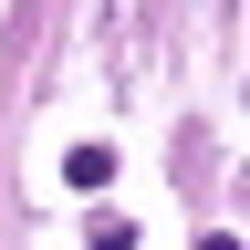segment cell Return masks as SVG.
Instances as JSON below:
<instances>
[{"instance_id": "6da1fadb", "label": "cell", "mask_w": 250, "mask_h": 250, "mask_svg": "<svg viewBox=\"0 0 250 250\" xmlns=\"http://www.w3.org/2000/svg\"><path fill=\"white\" fill-rule=\"evenodd\" d=\"M62 177H73V188H104V177H115V146H73V156H62Z\"/></svg>"}, {"instance_id": "7a4b0ae2", "label": "cell", "mask_w": 250, "mask_h": 250, "mask_svg": "<svg viewBox=\"0 0 250 250\" xmlns=\"http://www.w3.org/2000/svg\"><path fill=\"white\" fill-rule=\"evenodd\" d=\"M198 250H240V240H229V229H208V240H198Z\"/></svg>"}]
</instances>
